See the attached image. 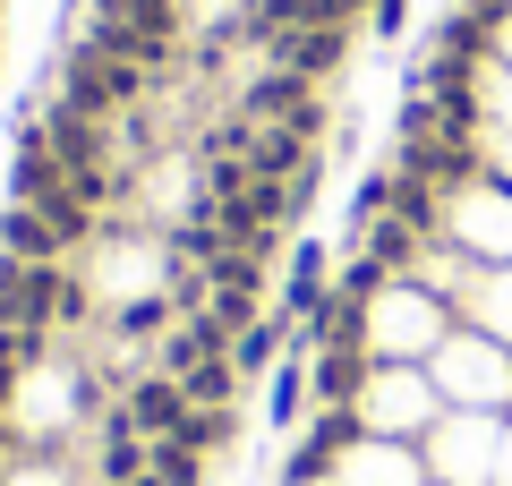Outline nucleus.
<instances>
[{
	"instance_id": "nucleus-1",
	"label": "nucleus",
	"mask_w": 512,
	"mask_h": 486,
	"mask_svg": "<svg viewBox=\"0 0 512 486\" xmlns=\"http://www.w3.org/2000/svg\"><path fill=\"white\" fill-rule=\"evenodd\" d=\"M359 444H367V410L359 401H316L308 427H299V444H291V461H282V486H325Z\"/></svg>"
},
{
	"instance_id": "nucleus-2",
	"label": "nucleus",
	"mask_w": 512,
	"mask_h": 486,
	"mask_svg": "<svg viewBox=\"0 0 512 486\" xmlns=\"http://www.w3.org/2000/svg\"><path fill=\"white\" fill-rule=\"evenodd\" d=\"M120 418H128L137 435H180V427H197V401H188L180 376H163V367H137V376L120 384Z\"/></svg>"
},
{
	"instance_id": "nucleus-3",
	"label": "nucleus",
	"mask_w": 512,
	"mask_h": 486,
	"mask_svg": "<svg viewBox=\"0 0 512 486\" xmlns=\"http://www.w3.org/2000/svg\"><path fill=\"white\" fill-rule=\"evenodd\" d=\"M325 290H333V248L325 239H291V256H282V290H274V307L291 324H308L316 307H325Z\"/></svg>"
},
{
	"instance_id": "nucleus-4",
	"label": "nucleus",
	"mask_w": 512,
	"mask_h": 486,
	"mask_svg": "<svg viewBox=\"0 0 512 486\" xmlns=\"http://www.w3.org/2000/svg\"><path fill=\"white\" fill-rule=\"evenodd\" d=\"M0 256H26V265H69V239H60V222L43 214V205H26V197H9L0 205Z\"/></svg>"
},
{
	"instance_id": "nucleus-5",
	"label": "nucleus",
	"mask_w": 512,
	"mask_h": 486,
	"mask_svg": "<svg viewBox=\"0 0 512 486\" xmlns=\"http://www.w3.org/2000/svg\"><path fill=\"white\" fill-rule=\"evenodd\" d=\"M291 342H299V324L282 316V307H265V316L231 342V367H239V376H274V367L291 359Z\"/></svg>"
},
{
	"instance_id": "nucleus-6",
	"label": "nucleus",
	"mask_w": 512,
	"mask_h": 486,
	"mask_svg": "<svg viewBox=\"0 0 512 486\" xmlns=\"http://www.w3.org/2000/svg\"><path fill=\"white\" fill-rule=\"evenodd\" d=\"M402 26H410V0H376V9H367V35L376 43H393Z\"/></svg>"
}]
</instances>
